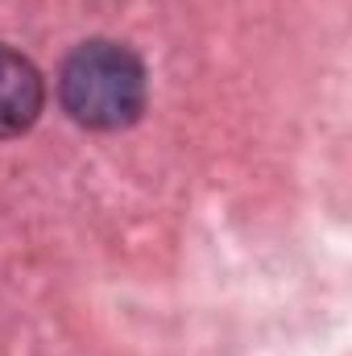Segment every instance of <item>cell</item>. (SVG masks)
Listing matches in <instances>:
<instances>
[{"label": "cell", "mask_w": 352, "mask_h": 356, "mask_svg": "<svg viewBox=\"0 0 352 356\" xmlns=\"http://www.w3.org/2000/svg\"><path fill=\"white\" fill-rule=\"evenodd\" d=\"M63 108L88 129H125L145 104V71L133 50L116 42H88L63 67Z\"/></svg>", "instance_id": "1"}, {"label": "cell", "mask_w": 352, "mask_h": 356, "mask_svg": "<svg viewBox=\"0 0 352 356\" xmlns=\"http://www.w3.org/2000/svg\"><path fill=\"white\" fill-rule=\"evenodd\" d=\"M42 112V75L38 67L0 46V137H17L25 133Z\"/></svg>", "instance_id": "2"}]
</instances>
